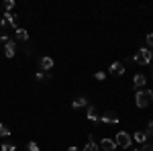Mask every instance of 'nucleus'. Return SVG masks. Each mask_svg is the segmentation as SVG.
<instances>
[{"instance_id": "f257e3e1", "label": "nucleus", "mask_w": 153, "mask_h": 151, "mask_svg": "<svg viewBox=\"0 0 153 151\" xmlns=\"http://www.w3.org/2000/svg\"><path fill=\"white\" fill-rule=\"evenodd\" d=\"M153 100V90H137L135 94V104L139 108H147Z\"/></svg>"}, {"instance_id": "f03ea898", "label": "nucleus", "mask_w": 153, "mask_h": 151, "mask_svg": "<svg viewBox=\"0 0 153 151\" xmlns=\"http://www.w3.org/2000/svg\"><path fill=\"white\" fill-rule=\"evenodd\" d=\"M151 57H153V51L147 49V47H143V49H139V51L133 55V61H137L139 65H149V63H151Z\"/></svg>"}, {"instance_id": "7ed1b4c3", "label": "nucleus", "mask_w": 153, "mask_h": 151, "mask_svg": "<svg viewBox=\"0 0 153 151\" xmlns=\"http://www.w3.org/2000/svg\"><path fill=\"white\" fill-rule=\"evenodd\" d=\"M114 145L117 147H131V135L127 131H118L114 137Z\"/></svg>"}, {"instance_id": "20e7f679", "label": "nucleus", "mask_w": 153, "mask_h": 151, "mask_svg": "<svg viewBox=\"0 0 153 151\" xmlns=\"http://www.w3.org/2000/svg\"><path fill=\"white\" fill-rule=\"evenodd\" d=\"M4 53H6V57H14V55H16V41H14V39H8V41H6Z\"/></svg>"}, {"instance_id": "39448f33", "label": "nucleus", "mask_w": 153, "mask_h": 151, "mask_svg": "<svg viewBox=\"0 0 153 151\" xmlns=\"http://www.w3.org/2000/svg\"><path fill=\"white\" fill-rule=\"evenodd\" d=\"M100 121L106 123V125H117L118 123V116L114 112H104V115H100Z\"/></svg>"}, {"instance_id": "423d86ee", "label": "nucleus", "mask_w": 153, "mask_h": 151, "mask_svg": "<svg viewBox=\"0 0 153 151\" xmlns=\"http://www.w3.org/2000/svg\"><path fill=\"white\" fill-rule=\"evenodd\" d=\"M88 118L92 121V123H98L100 121V115H98V108L94 104H88Z\"/></svg>"}, {"instance_id": "0eeeda50", "label": "nucleus", "mask_w": 153, "mask_h": 151, "mask_svg": "<svg viewBox=\"0 0 153 151\" xmlns=\"http://www.w3.org/2000/svg\"><path fill=\"white\" fill-rule=\"evenodd\" d=\"M108 71H110V74H117V76H123V74H125V65H123L120 61H114V63L108 68Z\"/></svg>"}, {"instance_id": "6e6552de", "label": "nucleus", "mask_w": 153, "mask_h": 151, "mask_svg": "<svg viewBox=\"0 0 153 151\" xmlns=\"http://www.w3.org/2000/svg\"><path fill=\"white\" fill-rule=\"evenodd\" d=\"M133 84H135V88H139V90H143V86L147 84V78H145L143 74H137V76L133 78Z\"/></svg>"}, {"instance_id": "1a4fd4ad", "label": "nucleus", "mask_w": 153, "mask_h": 151, "mask_svg": "<svg viewBox=\"0 0 153 151\" xmlns=\"http://www.w3.org/2000/svg\"><path fill=\"white\" fill-rule=\"evenodd\" d=\"M2 19L6 21V25H10V27H14V31L19 29V27H16V16H14L12 12H4V14H2Z\"/></svg>"}, {"instance_id": "9d476101", "label": "nucleus", "mask_w": 153, "mask_h": 151, "mask_svg": "<svg viewBox=\"0 0 153 151\" xmlns=\"http://www.w3.org/2000/svg\"><path fill=\"white\" fill-rule=\"evenodd\" d=\"M114 147H117V145H114V141H112V139H102V141H100V149H104V151H112Z\"/></svg>"}, {"instance_id": "9b49d317", "label": "nucleus", "mask_w": 153, "mask_h": 151, "mask_svg": "<svg viewBox=\"0 0 153 151\" xmlns=\"http://www.w3.org/2000/svg\"><path fill=\"white\" fill-rule=\"evenodd\" d=\"M14 37H16L19 41H29V33H27V29H21V27L14 31Z\"/></svg>"}, {"instance_id": "f8f14e48", "label": "nucleus", "mask_w": 153, "mask_h": 151, "mask_svg": "<svg viewBox=\"0 0 153 151\" xmlns=\"http://www.w3.org/2000/svg\"><path fill=\"white\" fill-rule=\"evenodd\" d=\"M51 68H53V59H51V57H41V70L49 71Z\"/></svg>"}, {"instance_id": "ddd939ff", "label": "nucleus", "mask_w": 153, "mask_h": 151, "mask_svg": "<svg viewBox=\"0 0 153 151\" xmlns=\"http://www.w3.org/2000/svg\"><path fill=\"white\" fill-rule=\"evenodd\" d=\"M98 149H100V147H98V145L94 143V139H92V135H90V137H88V145L84 147V151H98Z\"/></svg>"}, {"instance_id": "4468645a", "label": "nucleus", "mask_w": 153, "mask_h": 151, "mask_svg": "<svg viewBox=\"0 0 153 151\" xmlns=\"http://www.w3.org/2000/svg\"><path fill=\"white\" fill-rule=\"evenodd\" d=\"M133 139L137 141V143H145V141H147V135H145V131H137V133H135V137H133Z\"/></svg>"}, {"instance_id": "2eb2a0df", "label": "nucleus", "mask_w": 153, "mask_h": 151, "mask_svg": "<svg viewBox=\"0 0 153 151\" xmlns=\"http://www.w3.org/2000/svg\"><path fill=\"white\" fill-rule=\"evenodd\" d=\"M80 106H88V98L80 96V98H76V100H74V108H80Z\"/></svg>"}, {"instance_id": "dca6fc26", "label": "nucleus", "mask_w": 153, "mask_h": 151, "mask_svg": "<svg viewBox=\"0 0 153 151\" xmlns=\"http://www.w3.org/2000/svg\"><path fill=\"white\" fill-rule=\"evenodd\" d=\"M0 137H10V129L0 123Z\"/></svg>"}, {"instance_id": "f3484780", "label": "nucleus", "mask_w": 153, "mask_h": 151, "mask_svg": "<svg viewBox=\"0 0 153 151\" xmlns=\"http://www.w3.org/2000/svg\"><path fill=\"white\" fill-rule=\"evenodd\" d=\"M0 151H16V145H12V143H2V145H0Z\"/></svg>"}, {"instance_id": "a211bd4d", "label": "nucleus", "mask_w": 153, "mask_h": 151, "mask_svg": "<svg viewBox=\"0 0 153 151\" xmlns=\"http://www.w3.org/2000/svg\"><path fill=\"white\" fill-rule=\"evenodd\" d=\"M37 80H51V74H45V71H37Z\"/></svg>"}, {"instance_id": "6ab92c4d", "label": "nucleus", "mask_w": 153, "mask_h": 151, "mask_svg": "<svg viewBox=\"0 0 153 151\" xmlns=\"http://www.w3.org/2000/svg\"><path fill=\"white\" fill-rule=\"evenodd\" d=\"M145 135H147V139H149V137H153V121H149V123H147V131H145Z\"/></svg>"}, {"instance_id": "aec40b11", "label": "nucleus", "mask_w": 153, "mask_h": 151, "mask_svg": "<svg viewBox=\"0 0 153 151\" xmlns=\"http://www.w3.org/2000/svg\"><path fill=\"white\" fill-rule=\"evenodd\" d=\"M2 6H4V8H6V12H10L12 8H14V2H12V0H6V2H4V4H2Z\"/></svg>"}, {"instance_id": "412c9836", "label": "nucleus", "mask_w": 153, "mask_h": 151, "mask_svg": "<svg viewBox=\"0 0 153 151\" xmlns=\"http://www.w3.org/2000/svg\"><path fill=\"white\" fill-rule=\"evenodd\" d=\"M27 151H39V145H37L35 141H31V143H29V147H27Z\"/></svg>"}, {"instance_id": "4be33fe9", "label": "nucleus", "mask_w": 153, "mask_h": 151, "mask_svg": "<svg viewBox=\"0 0 153 151\" xmlns=\"http://www.w3.org/2000/svg\"><path fill=\"white\" fill-rule=\"evenodd\" d=\"M139 151H153V145H149V143H143L141 147H139Z\"/></svg>"}, {"instance_id": "5701e85b", "label": "nucleus", "mask_w": 153, "mask_h": 151, "mask_svg": "<svg viewBox=\"0 0 153 151\" xmlns=\"http://www.w3.org/2000/svg\"><path fill=\"white\" fill-rule=\"evenodd\" d=\"M94 78H96V80H104V78H106V74H104V71H96V74H94Z\"/></svg>"}, {"instance_id": "b1692460", "label": "nucleus", "mask_w": 153, "mask_h": 151, "mask_svg": "<svg viewBox=\"0 0 153 151\" xmlns=\"http://www.w3.org/2000/svg\"><path fill=\"white\" fill-rule=\"evenodd\" d=\"M147 45L153 49V33H147Z\"/></svg>"}, {"instance_id": "393cba45", "label": "nucleus", "mask_w": 153, "mask_h": 151, "mask_svg": "<svg viewBox=\"0 0 153 151\" xmlns=\"http://www.w3.org/2000/svg\"><path fill=\"white\" fill-rule=\"evenodd\" d=\"M0 41H4V43H6V41H8V37L4 35V33H0Z\"/></svg>"}, {"instance_id": "a878e982", "label": "nucleus", "mask_w": 153, "mask_h": 151, "mask_svg": "<svg viewBox=\"0 0 153 151\" xmlns=\"http://www.w3.org/2000/svg\"><path fill=\"white\" fill-rule=\"evenodd\" d=\"M68 151H80L78 147H68Z\"/></svg>"}, {"instance_id": "bb28decb", "label": "nucleus", "mask_w": 153, "mask_h": 151, "mask_svg": "<svg viewBox=\"0 0 153 151\" xmlns=\"http://www.w3.org/2000/svg\"><path fill=\"white\" fill-rule=\"evenodd\" d=\"M133 151H139V149H133Z\"/></svg>"}]
</instances>
